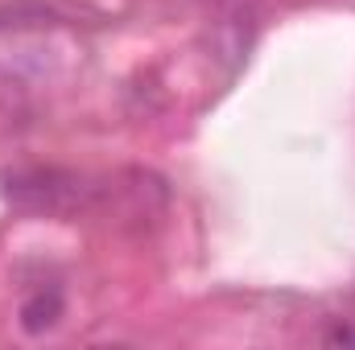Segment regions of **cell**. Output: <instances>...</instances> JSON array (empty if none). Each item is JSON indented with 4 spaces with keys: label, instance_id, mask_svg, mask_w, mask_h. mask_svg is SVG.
<instances>
[{
    "label": "cell",
    "instance_id": "6da1fadb",
    "mask_svg": "<svg viewBox=\"0 0 355 350\" xmlns=\"http://www.w3.org/2000/svg\"><path fill=\"white\" fill-rule=\"evenodd\" d=\"M58 317H62V297L50 288H42V293H33L25 305H21V326L29 330V334H46V330H54L58 326Z\"/></svg>",
    "mask_w": 355,
    "mask_h": 350
},
{
    "label": "cell",
    "instance_id": "7a4b0ae2",
    "mask_svg": "<svg viewBox=\"0 0 355 350\" xmlns=\"http://www.w3.org/2000/svg\"><path fill=\"white\" fill-rule=\"evenodd\" d=\"M327 342H335V347H355V326H339V330H331Z\"/></svg>",
    "mask_w": 355,
    "mask_h": 350
}]
</instances>
